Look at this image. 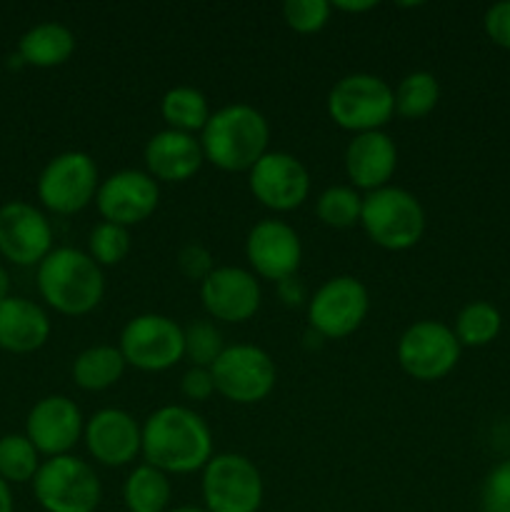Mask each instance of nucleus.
Listing matches in <instances>:
<instances>
[{
  "mask_svg": "<svg viewBox=\"0 0 510 512\" xmlns=\"http://www.w3.org/2000/svg\"><path fill=\"white\" fill-rule=\"evenodd\" d=\"M463 345L455 338L453 328L438 320H418L408 325L398 340V363L405 375L420 383H435L455 370Z\"/></svg>",
  "mask_w": 510,
  "mask_h": 512,
  "instance_id": "obj_9",
  "label": "nucleus"
},
{
  "mask_svg": "<svg viewBox=\"0 0 510 512\" xmlns=\"http://www.w3.org/2000/svg\"><path fill=\"white\" fill-rule=\"evenodd\" d=\"M145 173L158 183H185L205 163L200 138L178 130H160L145 143Z\"/></svg>",
  "mask_w": 510,
  "mask_h": 512,
  "instance_id": "obj_21",
  "label": "nucleus"
},
{
  "mask_svg": "<svg viewBox=\"0 0 510 512\" xmlns=\"http://www.w3.org/2000/svg\"><path fill=\"white\" fill-rule=\"evenodd\" d=\"M185 333V358L190 360L193 368H213L215 360L223 355V350L228 345L223 343V333L215 328L213 323H190L188 328H183Z\"/></svg>",
  "mask_w": 510,
  "mask_h": 512,
  "instance_id": "obj_32",
  "label": "nucleus"
},
{
  "mask_svg": "<svg viewBox=\"0 0 510 512\" xmlns=\"http://www.w3.org/2000/svg\"><path fill=\"white\" fill-rule=\"evenodd\" d=\"M118 350L125 365L143 373H163L185 358V333L168 315H135L120 333Z\"/></svg>",
  "mask_w": 510,
  "mask_h": 512,
  "instance_id": "obj_8",
  "label": "nucleus"
},
{
  "mask_svg": "<svg viewBox=\"0 0 510 512\" xmlns=\"http://www.w3.org/2000/svg\"><path fill=\"white\" fill-rule=\"evenodd\" d=\"M5 298H10V275H8V270L0 265V300H5Z\"/></svg>",
  "mask_w": 510,
  "mask_h": 512,
  "instance_id": "obj_41",
  "label": "nucleus"
},
{
  "mask_svg": "<svg viewBox=\"0 0 510 512\" xmlns=\"http://www.w3.org/2000/svg\"><path fill=\"white\" fill-rule=\"evenodd\" d=\"M245 258L255 278L278 285L298 273L303 263V243L293 225L275 218L260 220L245 238Z\"/></svg>",
  "mask_w": 510,
  "mask_h": 512,
  "instance_id": "obj_15",
  "label": "nucleus"
},
{
  "mask_svg": "<svg viewBox=\"0 0 510 512\" xmlns=\"http://www.w3.org/2000/svg\"><path fill=\"white\" fill-rule=\"evenodd\" d=\"M140 455L165 475H190L213 458V433L195 410L163 405L145 418Z\"/></svg>",
  "mask_w": 510,
  "mask_h": 512,
  "instance_id": "obj_1",
  "label": "nucleus"
},
{
  "mask_svg": "<svg viewBox=\"0 0 510 512\" xmlns=\"http://www.w3.org/2000/svg\"><path fill=\"white\" fill-rule=\"evenodd\" d=\"M278 293L283 298V303L290 305V308H295V305H300L305 300V290L298 283V278H288L283 283H278Z\"/></svg>",
  "mask_w": 510,
  "mask_h": 512,
  "instance_id": "obj_38",
  "label": "nucleus"
},
{
  "mask_svg": "<svg viewBox=\"0 0 510 512\" xmlns=\"http://www.w3.org/2000/svg\"><path fill=\"white\" fill-rule=\"evenodd\" d=\"M100 188L98 165L83 150H68L50 160L38 178V200L55 215L88 208Z\"/></svg>",
  "mask_w": 510,
  "mask_h": 512,
  "instance_id": "obj_11",
  "label": "nucleus"
},
{
  "mask_svg": "<svg viewBox=\"0 0 510 512\" xmlns=\"http://www.w3.org/2000/svg\"><path fill=\"white\" fill-rule=\"evenodd\" d=\"M440 100V83L428 70H413L395 88V115L420 120L435 110Z\"/></svg>",
  "mask_w": 510,
  "mask_h": 512,
  "instance_id": "obj_28",
  "label": "nucleus"
},
{
  "mask_svg": "<svg viewBox=\"0 0 510 512\" xmlns=\"http://www.w3.org/2000/svg\"><path fill=\"white\" fill-rule=\"evenodd\" d=\"M160 115H163L170 130L195 135L203 133L213 110H210L208 98L198 88L178 85V88H170L163 95V100H160Z\"/></svg>",
  "mask_w": 510,
  "mask_h": 512,
  "instance_id": "obj_26",
  "label": "nucleus"
},
{
  "mask_svg": "<svg viewBox=\"0 0 510 512\" xmlns=\"http://www.w3.org/2000/svg\"><path fill=\"white\" fill-rule=\"evenodd\" d=\"M215 393L235 405H255L268 398L278 380L275 360L258 345H228L210 368Z\"/></svg>",
  "mask_w": 510,
  "mask_h": 512,
  "instance_id": "obj_10",
  "label": "nucleus"
},
{
  "mask_svg": "<svg viewBox=\"0 0 510 512\" xmlns=\"http://www.w3.org/2000/svg\"><path fill=\"white\" fill-rule=\"evenodd\" d=\"M53 250L50 220L35 205L13 200L0 208V255L15 265H40Z\"/></svg>",
  "mask_w": 510,
  "mask_h": 512,
  "instance_id": "obj_19",
  "label": "nucleus"
},
{
  "mask_svg": "<svg viewBox=\"0 0 510 512\" xmlns=\"http://www.w3.org/2000/svg\"><path fill=\"white\" fill-rule=\"evenodd\" d=\"M130 253V230L113 223H98L88 235V255L100 265L110 268L128 258Z\"/></svg>",
  "mask_w": 510,
  "mask_h": 512,
  "instance_id": "obj_31",
  "label": "nucleus"
},
{
  "mask_svg": "<svg viewBox=\"0 0 510 512\" xmlns=\"http://www.w3.org/2000/svg\"><path fill=\"white\" fill-rule=\"evenodd\" d=\"M85 433V418L75 400L65 395H48L30 408L25 420V438L45 458L70 455Z\"/></svg>",
  "mask_w": 510,
  "mask_h": 512,
  "instance_id": "obj_18",
  "label": "nucleus"
},
{
  "mask_svg": "<svg viewBox=\"0 0 510 512\" xmlns=\"http://www.w3.org/2000/svg\"><path fill=\"white\" fill-rule=\"evenodd\" d=\"M333 5V10H343V13H368V10H373L375 5L378 3H373V0H368V3H345V0H335V3H330Z\"/></svg>",
  "mask_w": 510,
  "mask_h": 512,
  "instance_id": "obj_39",
  "label": "nucleus"
},
{
  "mask_svg": "<svg viewBox=\"0 0 510 512\" xmlns=\"http://www.w3.org/2000/svg\"><path fill=\"white\" fill-rule=\"evenodd\" d=\"M175 263H178V270L183 273V278L193 280V283H203V280L215 270L213 255H210V250L200 243L183 245Z\"/></svg>",
  "mask_w": 510,
  "mask_h": 512,
  "instance_id": "obj_35",
  "label": "nucleus"
},
{
  "mask_svg": "<svg viewBox=\"0 0 510 512\" xmlns=\"http://www.w3.org/2000/svg\"><path fill=\"white\" fill-rule=\"evenodd\" d=\"M503 328V315L488 300H473L460 308L453 333L463 348H485L493 343Z\"/></svg>",
  "mask_w": 510,
  "mask_h": 512,
  "instance_id": "obj_27",
  "label": "nucleus"
},
{
  "mask_svg": "<svg viewBox=\"0 0 510 512\" xmlns=\"http://www.w3.org/2000/svg\"><path fill=\"white\" fill-rule=\"evenodd\" d=\"M360 225L378 248L400 253L418 245L423 238L425 210L410 190L385 185L363 195Z\"/></svg>",
  "mask_w": 510,
  "mask_h": 512,
  "instance_id": "obj_4",
  "label": "nucleus"
},
{
  "mask_svg": "<svg viewBox=\"0 0 510 512\" xmlns=\"http://www.w3.org/2000/svg\"><path fill=\"white\" fill-rule=\"evenodd\" d=\"M173 498L170 475L153 465H135L123 485V503L128 512H165Z\"/></svg>",
  "mask_w": 510,
  "mask_h": 512,
  "instance_id": "obj_25",
  "label": "nucleus"
},
{
  "mask_svg": "<svg viewBox=\"0 0 510 512\" xmlns=\"http://www.w3.org/2000/svg\"><path fill=\"white\" fill-rule=\"evenodd\" d=\"M200 300L210 318L220 323H245L263 303L260 280L238 265H220L200 283Z\"/></svg>",
  "mask_w": 510,
  "mask_h": 512,
  "instance_id": "obj_16",
  "label": "nucleus"
},
{
  "mask_svg": "<svg viewBox=\"0 0 510 512\" xmlns=\"http://www.w3.org/2000/svg\"><path fill=\"white\" fill-rule=\"evenodd\" d=\"M360 213H363V195L353 185H330L315 200V215L328 228H353L360 223Z\"/></svg>",
  "mask_w": 510,
  "mask_h": 512,
  "instance_id": "obj_29",
  "label": "nucleus"
},
{
  "mask_svg": "<svg viewBox=\"0 0 510 512\" xmlns=\"http://www.w3.org/2000/svg\"><path fill=\"white\" fill-rule=\"evenodd\" d=\"M40 453L25 435L10 433L0 438V478L5 483H28L40 470Z\"/></svg>",
  "mask_w": 510,
  "mask_h": 512,
  "instance_id": "obj_30",
  "label": "nucleus"
},
{
  "mask_svg": "<svg viewBox=\"0 0 510 512\" xmlns=\"http://www.w3.org/2000/svg\"><path fill=\"white\" fill-rule=\"evenodd\" d=\"M125 358L115 345H93L85 348L73 363V380L80 390L88 393H100L108 390L123 378Z\"/></svg>",
  "mask_w": 510,
  "mask_h": 512,
  "instance_id": "obj_24",
  "label": "nucleus"
},
{
  "mask_svg": "<svg viewBox=\"0 0 510 512\" xmlns=\"http://www.w3.org/2000/svg\"><path fill=\"white\" fill-rule=\"evenodd\" d=\"M160 185L145 170L125 168L100 180L95 205L105 223L133 228L158 210Z\"/></svg>",
  "mask_w": 510,
  "mask_h": 512,
  "instance_id": "obj_14",
  "label": "nucleus"
},
{
  "mask_svg": "<svg viewBox=\"0 0 510 512\" xmlns=\"http://www.w3.org/2000/svg\"><path fill=\"white\" fill-rule=\"evenodd\" d=\"M0 512H13V493L3 478H0Z\"/></svg>",
  "mask_w": 510,
  "mask_h": 512,
  "instance_id": "obj_40",
  "label": "nucleus"
},
{
  "mask_svg": "<svg viewBox=\"0 0 510 512\" xmlns=\"http://www.w3.org/2000/svg\"><path fill=\"white\" fill-rule=\"evenodd\" d=\"M200 490L208 512H258L265 498L263 475L240 453L213 455L203 468Z\"/></svg>",
  "mask_w": 510,
  "mask_h": 512,
  "instance_id": "obj_7",
  "label": "nucleus"
},
{
  "mask_svg": "<svg viewBox=\"0 0 510 512\" xmlns=\"http://www.w3.org/2000/svg\"><path fill=\"white\" fill-rule=\"evenodd\" d=\"M480 510L510 512V458L500 460L483 480L480 488Z\"/></svg>",
  "mask_w": 510,
  "mask_h": 512,
  "instance_id": "obj_34",
  "label": "nucleus"
},
{
  "mask_svg": "<svg viewBox=\"0 0 510 512\" xmlns=\"http://www.w3.org/2000/svg\"><path fill=\"white\" fill-rule=\"evenodd\" d=\"M398 168V148L385 130L353 135L345 148V175L355 190H373L390 185Z\"/></svg>",
  "mask_w": 510,
  "mask_h": 512,
  "instance_id": "obj_20",
  "label": "nucleus"
},
{
  "mask_svg": "<svg viewBox=\"0 0 510 512\" xmlns=\"http://www.w3.org/2000/svg\"><path fill=\"white\" fill-rule=\"evenodd\" d=\"M75 53V35L68 25L38 23L18 40V58L33 68H58Z\"/></svg>",
  "mask_w": 510,
  "mask_h": 512,
  "instance_id": "obj_23",
  "label": "nucleus"
},
{
  "mask_svg": "<svg viewBox=\"0 0 510 512\" xmlns=\"http://www.w3.org/2000/svg\"><path fill=\"white\" fill-rule=\"evenodd\" d=\"M370 310L368 288L353 275L328 278L308 298V323L320 338L340 340L365 323Z\"/></svg>",
  "mask_w": 510,
  "mask_h": 512,
  "instance_id": "obj_12",
  "label": "nucleus"
},
{
  "mask_svg": "<svg viewBox=\"0 0 510 512\" xmlns=\"http://www.w3.org/2000/svg\"><path fill=\"white\" fill-rule=\"evenodd\" d=\"M85 448L105 468H125L143 453V425L120 408H103L85 420Z\"/></svg>",
  "mask_w": 510,
  "mask_h": 512,
  "instance_id": "obj_17",
  "label": "nucleus"
},
{
  "mask_svg": "<svg viewBox=\"0 0 510 512\" xmlns=\"http://www.w3.org/2000/svg\"><path fill=\"white\" fill-rule=\"evenodd\" d=\"M33 495L45 512H95L103 500V485L93 465L75 455H60L40 465Z\"/></svg>",
  "mask_w": 510,
  "mask_h": 512,
  "instance_id": "obj_6",
  "label": "nucleus"
},
{
  "mask_svg": "<svg viewBox=\"0 0 510 512\" xmlns=\"http://www.w3.org/2000/svg\"><path fill=\"white\" fill-rule=\"evenodd\" d=\"M333 5L328 0H285L283 20L290 30L300 35H313L328 25Z\"/></svg>",
  "mask_w": 510,
  "mask_h": 512,
  "instance_id": "obj_33",
  "label": "nucleus"
},
{
  "mask_svg": "<svg viewBox=\"0 0 510 512\" xmlns=\"http://www.w3.org/2000/svg\"><path fill=\"white\" fill-rule=\"evenodd\" d=\"M180 390L188 400H195V403H205L215 395V380L210 368H193L185 370V375L180 378Z\"/></svg>",
  "mask_w": 510,
  "mask_h": 512,
  "instance_id": "obj_37",
  "label": "nucleus"
},
{
  "mask_svg": "<svg viewBox=\"0 0 510 512\" xmlns=\"http://www.w3.org/2000/svg\"><path fill=\"white\" fill-rule=\"evenodd\" d=\"M483 28L498 48L510 50V0H500L485 10Z\"/></svg>",
  "mask_w": 510,
  "mask_h": 512,
  "instance_id": "obj_36",
  "label": "nucleus"
},
{
  "mask_svg": "<svg viewBox=\"0 0 510 512\" xmlns=\"http://www.w3.org/2000/svg\"><path fill=\"white\" fill-rule=\"evenodd\" d=\"M328 115L338 128L348 133H373L383 130L395 115V88L380 75L350 73L330 88Z\"/></svg>",
  "mask_w": 510,
  "mask_h": 512,
  "instance_id": "obj_5",
  "label": "nucleus"
},
{
  "mask_svg": "<svg viewBox=\"0 0 510 512\" xmlns=\"http://www.w3.org/2000/svg\"><path fill=\"white\" fill-rule=\"evenodd\" d=\"M38 293L60 315H88L105 295L103 268L83 250L53 248L38 265Z\"/></svg>",
  "mask_w": 510,
  "mask_h": 512,
  "instance_id": "obj_3",
  "label": "nucleus"
},
{
  "mask_svg": "<svg viewBox=\"0 0 510 512\" xmlns=\"http://www.w3.org/2000/svg\"><path fill=\"white\" fill-rule=\"evenodd\" d=\"M170 512H208L205 508H195V505H180V508L170 510Z\"/></svg>",
  "mask_w": 510,
  "mask_h": 512,
  "instance_id": "obj_42",
  "label": "nucleus"
},
{
  "mask_svg": "<svg viewBox=\"0 0 510 512\" xmlns=\"http://www.w3.org/2000/svg\"><path fill=\"white\" fill-rule=\"evenodd\" d=\"M248 188L263 208L290 213L310 195L308 168L285 150H268L248 173Z\"/></svg>",
  "mask_w": 510,
  "mask_h": 512,
  "instance_id": "obj_13",
  "label": "nucleus"
},
{
  "mask_svg": "<svg viewBox=\"0 0 510 512\" xmlns=\"http://www.w3.org/2000/svg\"><path fill=\"white\" fill-rule=\"evenodd\" d=\"M268 143V120L248 103L223 105L210 115L200 133L205 163L225 173H250V168L268 153Z\"/></svg>",
  "mask_w": 510,
  "mask_h": 512,
  "instance_id": "obj_2",
  "label": "nucleus"
},
{
  "mask_svg": "<svg viewBox=\"0 0 510 512\" xmlns=\"http://www.w3.org/2000/svg\"><path fill=\"white\" fill-rule=\"evenodd\" d=\"M50 338V318L38 303L25 298L0 300V348L25 355L43 348Z\"/></svg>",
  "mask_w": 510,
  "mask_h": 512,
  "instance_id": "obj_22",
  "label": "nucleus"
}]
</instances>
